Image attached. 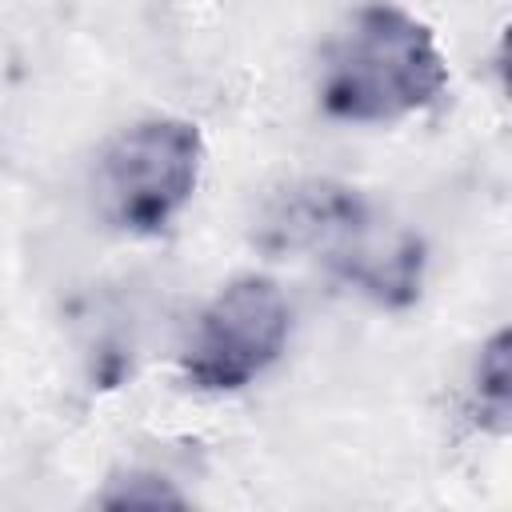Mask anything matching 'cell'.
<instances>
[{"mask_svg":"<svg viewBox=\"0 0 512 512\" xmlns=\"http://www.w3.org/2000/svg\"><path fill=\"white\" fill-rule=\"evenodd\" d=\"M256 244L316 256L384 308H404L420 296L424 244L404 228L380 224L372 204L336 180H296L280 188L256 216Z\"/></svg>","mask_w":512,"mask_h":512,"instance_id":"6da1fadb","label":"cell"},{"mask_svg":"<svg viewBox=\"0 0 512 512\" xmlns=\"http://www.w3.org/2000/svg\"><path fill=\"white\" fill-rule=\"evenodd\" d=\"M292 328V308L276 280L240 276L200 312L184 348V376L200 392H236L252 384L280 352Z\"/></svg>","mask_w":512,"mask_h":512,"instance_id":"277c9868","label":"cell"},{"mask_svg":"<svg viewBox=\"0 0 512 512\" xmlns=\"http://www.w3.org/2000/svg\"><path fill=\"white\" fill-rule=\"evenodd\" d=\"M508 348H512V336L508 328H500L484 348H480V364H476V412H480V424L492 428V432H508V416H512V364H508Z\"/></svg>","mask_w":512,"mask_h":512,"instance_id":"5b68a950","label":"cell"},{"mask_svg":"<svg viewBox=\"0 0 512 512\" xmlns=\"http://www.w3.org/2000/svg\"><path fill=\"white\" fill-rule=\"evenodd\" d=\"M104 504H180V492H172L160 476H128L120 492H108Z\"/></svg>","mask_w":512,"mask_h":512,"instance_id":"8992f818","label":"cell"},{"mask_svg":"<svg viewBox=\"0 0 512 512\" xmlns=\"http://www.w3.org/2000/svg\"><path fill=\"white\" fill-rule=\"evenodd\" d=\"M448 88L444 52L424 20L396 4H364L324 52L320 108L348 124H388Z\"/></svg>","mask_w":512,"mask_h":512,"instance_id":"7a4b0ae2","label":"cell"},{"mask_svg":"<svg viewBox=\"0 0 512 512\" xmlns=\"http://www.w3.org/2000/svg\"><path fill=\"white\" fill-rule=\"evenodd\" d=\"M204 144L196 124L152 116L124 128L96 164L100 212L136 236L160 232L196 192Z\"/></svg>","mask_w":512,"mask_h":512,"instance_id":"3957f363","label":"cell"}]
</instances>
